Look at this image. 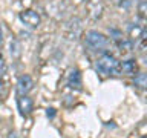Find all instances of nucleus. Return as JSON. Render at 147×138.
Here are the masks:
<instances>
[{
  "mask_svg": "<svg viewBox=\"0 0 147 138\" xmlns=\"http://www.w3.org/2000/svg\"><path fill=\"white\" fill-rule=\"evenodd\" d=\"M95 68H96V72H98V74L109 75V74L119 72V62L113 57V55H110V54H103L98 60H96Z\"/></svg>",
  "mask_w": 147,
  "mask_h": 138,
  "instance_id": "f257e3e1",
  "label": "nucleus"
},
{
  "mask_svg": "<svg viewBox=\"0 0 147 138\" xmlns=\"http://www.w3.org/2000/svg\"><path fill=\"white\" fill-rule=\"evenodd\" d=\"M107 37L98 31H87L86 32V45L95 51H103L107 46Z\"/></svg>",
  "mask_w": 147,
  "mask_h": 138,
  "instance_id": "f03ea898",
  "label": "nucleus"
},
{
  "mask_svg": "<svg viewBox=\"0 0 147 138\" xmlns=\"http://www.w3.org/2000/svg\"><path fill=\"white\" fill-rule=\"evenodd\" d=\"M20 20L23 22V25H26L28 28H37L40 25V16L32 9L20 12Z\"/></svg>",
  "mask_w": 147,
  "mask_h": 138,
  "instance_id": "7ed1b4c3",
  "label": "nucleus"
},
{
  "mask_svg": "<svg viewBox=\"0 0 147 138\" xmlns=\"http://www.w3.org/2000/svg\"><path fill=\"white\" fill-rule=\"evenodd\" d=\"M17 106H18V110H20L22 117H26V115L31 114L32 108H34V103H32V100L28 95H20L17 100Z\"/></svg>",
  "mask_w": 147,
  "mask_h": 138,
  "instance_id": "20e7f679",
  "label": "nucleus"
},
{
  "mask_svg": "<svg viewBox=\"0 0 147 138\" xmlns=\"http://www.w3.org/2000/svg\"><path fill=\"white\" fill-rule=\"evenodd\" d=\"M32 86H34L32 78L29 75H22L18 78V83H17V92L20 95H26L28 92L32 89Z\"/></svg>",
  "mask_w": 147,
  "mask_h": 138,
  "instance_id": "39448f33",
  "label": "nucleus"
},
{
  "mask_svg": "<svg viewBox=\"0 0 147 138\" xmlns=\"http://www.w3.org/2000/svg\"><path fill=\"white\" fill-rule=\"evenodd\" d=\"M67 86L72 87V89H81V74L78 69L71 71L67 77Z\"/></svg>",
  "mask_w": 147,
  "mask_h": 138,
  "instance_id": "423d86ee",
  "label": "nucleus"
},
{
  "mask_svg": "<svg viewBox=\"0 0 147 138\" xmlns=\"http://www.w3.org/2000/svg\"><path fill=\"white\" fill-rule=\"evenodd\" d=\"M135 71H136V63L133 62V60H126V62L119 63V72L127 74V75H132Z\"/></svg>",
  "mask_w": 147,
  "mask_h": 138,
  "instance_id": "0eeeda50",
  "label": "nucleus"
},
{
  "mask_svg": "<svg viewBox=\"0 0 147 138\" xmlns=\"http://www.w3.org/2000/svg\"><path fill=\"white\" fill-rule=\"evenodd\" d=\"M144 35H146V31H144V28H142V26L135 25V26H132V28H130V37H132V39L141 40Z\"/></svg>",
  "mask_w": 147,
  "mask_h": 138,
  "instance_id": "6e6552de",
  "label": "nucleus"
},
{
  "mask_svg": "<svg viewBox=\"0 0 147 138\" xmlns=\"http://www.w3.org/2000/svg\"><path fill=\"white\" fill-rule=\"evenodd\" d=\"M133 85H135L136 87H140V89H144V87L147 86V75H146L144 72H140V74L135 77Z\"/></svg>",
  "mask_w": 147,
  "mask_h": 138,
  "instance_id": "1a4fd4ad",
  "label": "nucleus"
},
{
  "mask_svg": "<svg viewBox=\"0 0 147 138\" xmlns=\"http://www.w3.org/2000/svg\"><path fill=\"white\" fill-rule=\"evenodd\" d=\"M138 12H140V17L144 18L147 14V2L146 0H140V5H138Z\"/></svg>",
  "mask_w": 147,
  "mask_h": 138,
  "instance_id": "9d476101",
  "label": "nucleus"
},
{
  "mask_svg": "<svg viewBox=\"0 0 147 138\" xmlns=\"http://www.w3.org/2000/svg\"><path fill=\"white\" fill-rule=\"evenodd\" d=\"M11 54H12V57H17L18 54H20V49H18V43L16 40H12L11 41Z\"/></svg>",
  "mask_w": 147,
  "mask_h": 138,
  "instance_id": "9b49d317",
  "label": "nucleus"
},
{
  "mask_svg": "<svg viewBox=\"0 0 147 138\" xmlns=\"http://www.w3.org/2000/svg\"><path fill=\"white\" fill-rule=\"evenodd\" d=\"M118 46L121 48V51H130L132 49V41H127V40H123V41H119Z\"/></svg>",
  "mask_w": 147,
  "mask_h": 138,
  "instance_id": "f8f14e48",
  "label": "nucleus"
},
{
  "mask_svg": "<svg viewBox=\"0 0 147 138\" xmlns=\"http://www.w3.org/2000/svg\"><path fill=\"white\" fill-rule=\"evenodd\" d=\"M5 72H6V63H5V60H3V55L0 54V77H2Z\"/></svg>",
  "mask_w": 147,
  "mask_h": 138,
  "instance_id": "ddd939ff",
  "label": "nucleus"
},
{
  "mask_svg": "<svg viewBox=\"0 0 147 138\" xmlns=\"http://www.w3.org/2000/svg\"><path fill=\"white\" fill-rule=\"evenodd\" d=\"M54 115H55V109H48V117L54 118Z\"/></svg>",
  "mask_w": 147,
  "mask_h": 138,
  "instance_id": "4468645a",
  "label": "nucleus"
},
{
  "mask_svg": "<svg viewBox=\"0 0 147 138\" xmlns=\"http://www.w3.org/2000/svg\"><path fill=\"white\" fill-rule=\"evenodd\" d=\"M3 41V29H2V25H0V45Z\"/></svg>",
  "mask_w": 147,
  "mask_h": 138,
  "instance_id": "2eb2a0df",
  "label": "nucleus"
},
{
  "mask_svg": "<svg viewBox=\"0 0 147 138\" xmlns=\"http://www.w3.org/2000/svg\"><path fill=\"white\" fill-rule=\"evenodd\" d=\"M8 138H18V137H17V133H16V132H11V133H9V137H8Z\"/></svg>",
  "mask_w": 147,
  "mask_h": 138,
  "instance_id": "dca6fc26",
  "label": "nucleus"
},
{
  "mask_svg": "<svg viewBox=\"0 0 147 138\" xmlns=\"http://www.w3.org/2000/svg\"><path fill=\"white\" fill-rule=\"evenodd\" d=\"M0 87H2V80H0Z\"/></svg>",
  "mask_w": 147,
  "mask_h": 138,
  "instance_id": "f3484780",
  "label": "nucleus"
},
{
  "mask_svg": "<svg viewBox=\"0 0 147 138\" xmlns=\"http://www.w3.org/2000/svg\"><path fill=\"white\" fill-rule=\"evenodd\" d=\"M75 2H81V0H75Z\"/></svg>",
  "mask_w": 147,
  "mask_h": 138,
  "instance_id": "a211bd4d",
  "label": "nucleus"
},
{
  "mask_svg": "<svg viewBox=\"0 0 147 138\" xmlns=\"http://www.w3.org/2000/svg\"><path fill=\"white\" fill-rule=\"evenodd\" d=\"M142 138H146V137H142Z\"/></svg>",
  "mask_w": 147,
  "mask_h": 138,
  "instance_id": "6ab92c4d",
  "label": "nucleus"
}]
</instances>
